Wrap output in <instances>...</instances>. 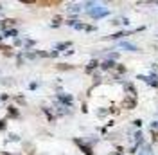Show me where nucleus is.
Returning <instances> with one entry per match:
<instances>
[{"mask_svg":"<svg viewBox=\"0 0 158 155\" xmlns=\"http://www.w3.org/2000/svg\"><path fill=\"white\" fill-rule=\"evenodd\" d=\"M121 47H124V49H130V51H135V52L139 51V47H137V45H133V43H128V42H122V43H121Z\"/></svg>","mask_w":158,"mask_h":155,"instance_id":"nucleus-1","label":"nucleus"},{"mask_svg":"<svg viewBox=\"0 0 158 155\" xmlns=\"http://www.w3.org/2000/svg\"><path fill=\"white\" fill-rule=\"evenodd\" d=\"M9 116H18V114H16V110H14V108H13V107H11V108H9Z\"/></svg>","mask_w":158,"mask_h":155,"instance_id":"nucleus-9","label":"nucleus"},{"mask_svg":"<svg viewBox=\"0 0 158 155\" xmlns=\"http://www.w3.org/2000/svg\"><path fill=\"white\" fill-rule=\"evenodd\" d=\"M101 67H103V69H113V67H115V63H113V61H104Z\"/></svg>","mask_w":158,"mask_h":155,"instance_id":"nucleus-4","label":"nucleus"},{"mask_svg":"<svg viewBox=\"0 0 158 155\" xmlns=\"http://www.w3.org/2000/svg\"><path fill=\"white\" fill-rule=\"evenodd\" d=\"M94 67H97V61H92V63H90V65H88V70H92V69H94Z\"/></svg>","mask_w":158,"mask_h":155,"instance_id":"nucleus-8","label":"nucleus"},{"mask_svg":"<svg viewBox=\"0 0 158 155\" xmlns=\"http://www.w3.org/2000/svg\"><path fill=\"white\" fill-rule=\"evenodd\" d=\"M59 99H61V101H65V103H68V105L72 103V98H70V96H59Z\"/></svg>","mask_w":158,"mask_h":155,"instance_id":"nucleus-6","label":"nucleus"},{"mask_svg":"<svg viewBox=\"0 0 158 155\" xmlns=\"http://www.w3.org/2000/svg\"><path fill=\"white\" fill-rule=\"evenodd\" d=\"M14 23V20H4L2 23H0V27H9V25H13Z\"/></svg>","mask_w":158,"mask_h":155,"instance_id":"nucleus-5","label":"nucleus"},{"mask_svg":"<svg viewBox=\"0 0 158 155\" xmlns=\"http://www.w3.org/2000/svg\"><path fill=\"white\" fill-rule=\"evenodd\" d=\"M76 143H77V144L81 146V150H83V152H85L86 155H94V153H92V150H90V146H85V144H83L81 141H76Z\"/></svg>","mask_w":158,"mask_h":155,"instance_id":"nucleus-2","label":"nucleus"},{"mask_svg":"<svg viewBox=\"0 0 158 155\" xmlns=\"http://www.w3.org/2000/svg\"><path fill=\"white\" fill-rule=\"evenodd\" d=\"M140 79H144L146 83H149L153 87H158V81H155V78H144V76H140Z\"/></svg>","mask_w":158,"mask_h":155,"instance_id":"nucleus-3","label":"nucleus"},{"mask_svg":"<svg viewBox=\"0 0 158 155\" xmlns=\"http://www.w3.org/2000/svg\"><path fill=\"white\" fill-rule=\"evenodd\" d=\"M5 128V121H0V130H4Z\"/></svg>","mask_w":158,"mask_h":155,"instance_id":"nucleus-10","label":"nucleus"},{"mask_svg":"<svg viewBox=\"0 0 158 155\" xmlns=\"http://www.w3.org/2000/svg\"><path fill=\"white\" fill-rule=\"evenodd\" d=\"M67 47H70V43H59L58 45V49H67Z\"/></svg>","mask_w":158,"mask_h":155,"instance_id":"nucleus-7","label":"nucleus"}]
</instances>
